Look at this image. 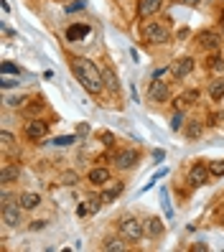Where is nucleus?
Returning <instances> with one entry per match:
<instances>
[{
	"mask_svg": "<svg viewBox=\"0 0 224 252\" xmlns=\"http://www.w3.org/2000/svg\"><path fill=\"white\" fill-rule=\"evenodd\" d=\"M71 66H74V74H77L79 84L84 87V90H87L89 94H99V92L104 90L102 69L92 62V59H82V56H77Z\"/></svg>",
	"mask_w": 224,
	"mask_h": 252,
	"instance_id": "obj_1",
	"label": "nucleus"
},
{
	"mask_svg": "<svg viewBox=\"0 0 224 252\" xmlns=\"http://www.w3.org/2000/svg\"><path fill=\"white\" fill-rule=\"evenodd\" d=\"M143 38L148 43H168L171 33H168V21L160 23V21H151L143 26Z\"/></svg>",
	"mask_w": 224,
	"mask_h": 252,
	"instance_id": "obj_2",
	"label": "nucleus"
},
{
	"mask_svg": "<svg viewBox=\"0 0 224 252\" xmlns=\"http://www.w3.org/2000/svg\"><path fill=\"white\" fill-rule=\"evenodd\" d=\"M120 234L125 237V240L135 242V240H140V237L145 234V224L140 219H135V217H125L120 221Z\"/></svg>",
	"mask_w": 224,
	"mask_h": 252,
	"instance_id": "obj_3",
	"label": "nucleus"
},
{
	"mask_svg": "<svg viewBox=\"0 0 224 252\" xmlns=\"http://www.w3.org/2000/svg\"><path fill=\"white\" fill-rule=\"evenodd\" d=\"M49 135V123L46 120H38V117H31V120L26 123V138L38 143L41 138Z\"/></svg>",
	"mask_w": 224,
	"mask_h": 252,
	"instance_id": "obj_4",
	"label": "nucleus"
},
{
	"mask_svg": "<svg viewBox=\"0 0 224 252\" xmlns=\"http://www.w3.org/2000/svg\"><path fill=\"white\" fill-rule=\"evenodd\" d=\"M138 160H140V153L135 151V148H128V151H120L115 156V166L120 171H130V168L138 166Z\"/></svg>",
	"mask_w": 224,
	"mask_h": 252,
	"instance_id": "obj_5",
	"label": "nucleus"
},
{
	"mask_svg": "<svg viewBox=\"0 0 224 252\" xmlns=\"http://www.w3.org/2000/svg\"><path fill=\"white\" fill-rule=\"evenodd\" d=\"M21 212H23V206H21V201H18V204H13V201H8V204H3V212H0V217H3V221H5L8 227H18L21 221H23Z\"/></svg>",
	"mask_w": 224,
	"mask_h": 252,
	"instance_id": "obj_6",
	"label": "nucleus"
},
{
	"mask_svg": "<svg viewBox=\"0 0 224 252\" xmlns=\"http://www.w3.org/2000/svg\"><path fill=\"white\" fill-rule=\"evenodd\" d=\"M209 176H212L209 166H204V163H193L191 171H189V184H191L193 189H199V186L209 184Z\"/></svg>",
	"mask_w": 224,
	"mask_h": 252,
	"instance_id": "obj_7",
	"label": "nucleus"
},
{
	"mask_svg": "<svg viewBox=\"0 0 224 252\" xmlns=\"http://www.w3.org/2000/svg\"><path fill=\"white\" fill-rule=\"evenodd\" d=\"M171 92H168V84L160 82V79H153L151 87H148V99L151 102H168Z\"/></svg>",
	"mask_w": 224,
	"mask_h": 252,
	"instance_id": "obj_8",
	"label": "nucleus"
},
{
	"mask_svg": "<svg viewBox=\"0 0 224 252\" xmlns=\"http://www.w3.org/2000/svg\"><path fill=\"white\" fill-rule=\"evenodd\" d=\"M171 71H173V77H176V79L189 77V74L193 71V59H191V56H181V59H176L173 66H171Z\"/></svg>",
	"mask_w": 224,
	"mask_h": 252,
	"instance_id": "obj_9",
	"label": "nucleus"
},
{
	"mask_svg": "<svg viewBox=\"0 0 224 252\" xmlns=\"http://www.w3.org/2000/svg\"><path fill=\"white\" fill-rule=\"evenodd\" d=\"M18 179H21V166H18V163H5V166L0 168V184H3V186L18 181Z\"/></svg>",
	"mask_w": 224,
	"mask_h": 252,
	"instance_id": "obj_10",
	"label": "nucleus"
},
{
	"mask_svg": "<svg viewBox=\"0 0 224 252\" xmlns=\"http://www.w3.org/2000/svg\"><path fill=\"white\" fill-rule=\"evenodd\" d=\"M143 224H145V234L153 237V240H158V237L166 234V224L160 221V217H151V219H145Z\"/></svg>",
	"mask_w": 224,
	"mask_h": 252,
	"instance_id": "obj_11",
	"label": "nucleus"
},
{
	"mask_svg": "<svg viewBox=\"0 0 224 252\" xmlns=\"http://www.w3.org/2000/svg\"><path fill=\"white\" fill-rule=\"evenodd\" d=\"M163 8V0H140L138 3V16L140 18H151Z\"/></svg>",
	"mask_w": 224,
	"mask_h": 252,
	"instance_id": "obj_12",
	"label": "nucleus"
},
{
	"mask_svg": "<svg viewBox=\"0 0 224 252\" xmlns=\"http://www.w3.org/2000/svg\"><path fill=\"white\" fill-rule=\"evenodd\" d=\"M219 43H222V38H219L217 31H201V33H199V46L206 49V51L219 49Z\"/></svg>",
	"mask_w": 224,
	"mask_h": 252,
	"instance_id": "obj_13",
	"label": "nucleus"
},
{
	"mask_svg": "<svg viewBox=\"0 0 224 252\" xmlns=\"http://www.w3.org/2000/svg\"><path fill=\"white\" fill-rule=\"evenodd\" d=\"M87 181L92 184V186H107V181H110V171L104 168V166H97V168L89 171Z\"/></svg>",
	"mask_w": 224,
	"mask_h": 252,
	"instance_id": "obj_14",
	"label": "nucleus"
},
{
	"mask_svg": "<svg viewBox=\"0 0 224 252\" xmlns=\"http://www.w3.org/2000/svg\"><path fill=\"white\" fill-rule=\"evenodd\" d=\"M102 79H104V87H107L112 94L120 92V82H117V74H115L110 66H104V69H102Z\"/></svg>",
	"mask_w": 224,
	"mask_h": 252,
	"instance_id": "obj_15",
	"label": "nucleus"
},
{
	"mask_svg": "<svg viewBox=\"0 0 224 252\" xmlns=\"http://www.w3.org/2000/svg\"><path fill=\"white\" fill-rule=\"evenodd\" d=\"M196 99H199V92L196 90H189V92H184V94H178L176 97V110H184L186 105H196Z\"/></svg>",
	"mask_w": 224,
	"mask_h": 252,
	"instance_id": "obj_16",
	"label": "nucleus"
},
{
	"mask_svg": "<svg viewBox=\"0 0 224 252\" xmlns=\"http://www.w3.org/2000/svg\"><path fill=\"white\" fill-rule=\"evenodd\" d=\"M38 204H41V196H38V194H33V191H26V194H21V206H23L26 212L36 209Z\"/></svg>",
	"mask_w": 224,
	"mask_h": 252,
	"instance_id": "obj_17",
	"label": "nucleus"
},
{
	"mask_svg": "<svg viewBox=\"0 0 224 252\" xmlns=\"http://www.w3.org/2000/svg\"><path fill=\"white\" fill-rule=\"evenodd\" d=\"M84 36H89V26L82 23V26H71L66 31V41H82Z\"/></svg>",
	"mask_w": 224,
	"mask_h": 252,
	"instance_id": "obj_18",
	"label": "nucleus"
},
{
	"mask_svg": "<svg viewBox=\"0 0 224 252\" xmlns=\"http://www.w3.org/2000/svg\"><path fill=\"white\" fill-rule=\"evenodd\" d=\"M201 132H204L201 120H189V123H186V138H189V140H199Z\"/></svg>",
	"mask_w": 224,
	"mask_h": 252,
	"instance_id": "obj_19",
	"label": "nucleus"
},
{
	"mask_svg": "<svg viewBox=\"0 0 224 252\" xmlns=\"http://www.w3.org/2000/svg\"><path fill=\"white\" fill-rule=\"evenodd\" d=\"M206 66H209V71L222 74V71H224V59H222L219 54H212V56H209V62H206Z\"/></svg>",
	"mask_w": 224,
	"mask_h": 252,
	"instance_id": "obj_20",
	"label": "nucleus"
},
{
	"mask_svg": "<svg viewBox=\"0 0 224 252\" xmlns=\"http://www.w3.org/2000/svg\"><path fill=\"white\" fill-rule=\"evenodd\" d=\"M209 94H212L214 102H219V99L224 97V79H214L212 87H209Z\"/></svg>",
	"mask_w": 224,
	"mask_h": 252,
	"instance_id": "obj_21",
	"label": "nucleus"
},
{
	"mask_svg": "<svg viewBox=\"0 0 224 252\" xmlns=\"http://www.w3.org/2000/svg\"><path fill=\"white\" fill-rule=\"evenodd\" d=\"M123 191H125V186H123V184H115L112 189H104V191H102V201H112V199L120 196Z\"/></svg>",
	"mask_w": 224,
	"mask_h": 252,
	"instance_id": "obj_22",
	"label": "nucleus"
},
{
	"mask_svg": "<svg viewBox=\"0 0 224 252\" xmlns=\"http://www.w3.org/2000/svg\"><path fill=\"white\" fill-rule=\"evenodd\" d=\"M186 125V117H184V110H176L173 120H171V130H181Z\"/></svg>",
	"mask_w": 224,
	"mask_h": 252,
	"instance_id": "obj_23",
	"label": "nucleus"
},
{
	"mask_svg": "<svg viewBox=\"0 0 224 252\" xmlns=\"http://www.w3.org/2000/svg\"><path fill=\"white\" fill-rule=\"evenodd\" d=\"M102 250H107V252H117V250H125V245L120 240H104Z\"/></svg>",
	"mask_w": 224,
	"mask_h": 252,
	"instance_id": "obj_24",
	"label": "nucleus"
},
{
	"mask_svg": "<svg viewBox=\"0 0 224 252\" xmlns=\"http://www.w3.org/2000/svg\"><path fill=\"white\" fill-rule=\"evenodd\" d=\"M28 99H31V97H8L5 105H10V107H26Z\"/></svg>",
	"mask_w": 224,
	"mask_h": 252,
	"instance_id": "obj_25",
	"label": "nucleus"
},
{
	"mask_svg": "<svg viewBox=\"0 0 224 252\" xmlns=\"http://www.w3.org/2000/svg\"><path fill=\"white\" fill-rule=\"evenodd\" d=\"M209 171H212V176H224V160H212Z\"/></svg>",
	"mask_w": 224,
	"mask_h": 252,
	"instance_id": "obj_26",
	"label": "nucleus"
},
{
	"mask_svg": "<svg viewBox=\"0 0 224 252\" xmlns=\"http://www.w3.org/2000/svg\"><path fill=\"white\" fill-rule=\"evenodd\" d=\"M0 71H3V74H16V77L21 74V69H18L16 64H10V62H3V64H0Z\"/></svg>",
	"mask_w": 224,
	"mask_h": 252,
	"instance_id": "obj_27",
	"label": "nucleus"
},
{
	"mask_svg": "<svg viewBox=\"0 0 224 252\" xmlns=\"http://www.w3.org/2000/svg\"><path fill=\"white\" fill-rule=\"evenodd\" d=\"M97 135L102 138V143H104V145H112V143H115V135H112V132H107V130H102V132H97Z\"/></svg>",
	"mask_w": 224,
	"mask_h": 252,
	"instance_id": "obj_28",
	"label": "nucleus"
},
{
	"mask_svg": "<svg viewBox=\"0 0 224 252\" xmlns=\"http://www.w3.org/2000/svg\"><path fill=\"white\" fill-rule=\"evenodd\" d=\"M13 140H16V138H13L8 130H3V132H0V143H3L5 148H8V145H13Z\"/></svg>",
	"mask_w": 224,
	"mask_h": 252,
	"instance_id": "obj_29",
	"label": "nucleus"
},
{
	"mask_svg": "<svg viewBox=\"0 0 224 252\" xmlns=\"http://www.w3.org/2000/svg\"><path fill=\"white\" fill-rule=\"evenodd\" d=\"M77 181H79L77 173H64V176H62V184H69V186H71V184H77Z\"/></svg>",
	"mask_w": 224,
	"mask_h": 252,
	"instance_id": "obj_30",
	"label": "nucleus"
},
{
	"mask_svg": "<svg viewBox=\"0 0 224 252\" xmlns=\"http://www.w3.org/2000/svg\"><path fill=\"white\" fill-rule=\"evenodd\" d=\"M74 140H77L74 135H64V138H56L54 143H56V145H69V143H74Z\"/></svg>",
	"mask_w": 224,
	"mask_h": 252,
	"instance_id": "obj_31",
	"label": "nucleus"
},
{
	"mask_svg": "<svg viewBox=\"0 0 224 252\" xmlns=\"http://www.w3.org/2000/svg\"><path fill=\"white\" fill-rule=\"evenodd\" d=\"M41 107H43V102H41V97H38V99H33L31 105H28V112H38Z\"/></svg>",
	"mask_w": 224,
	"mask_h": 252,
	"instance_id": "obj_32",
	"label": "nucleus"
},
{
	"mask_svg": "<svg viewBox=\"0 0 224 252\" xmlns=\"http://www.w3.org/2000/svg\"><path fill=\"white\" fill-rule=\"evenodd\" d=\"M0 84H3V90H10V87H16V84H18V79H8V77H5Z\"/></svg>",
	"mask_w": 224,
	"mask_h": 252,
	"instance_id": "obj_33",
	"label": "nucleus"
},
{
	"mask_svg": "<svg viewBox=\"0 0 224 252\" xmlns=\"http://www.w3.org/2000/svg\"><path fill=\"white\" fill-rule=\"evenodd\" d=\"M84 8V3H82V0H77V3H71V5H66V10L71 13V10H82Z\"/></svg>",
	"mask_w": 224,
	"mask_h": 252,
	"instance_id": "obj_34",
	"label": "nucleus"
},
{
	"mask_svg": "<svg viewBox=\"0 0 224 252\" xmlns=\"http://www.w3.org/2000/svg\"><path fill=\"white\" fill-rule=\"evenodd\" d=\"M163 74H166V66H160V69H156V71H153V79H160Z\"/></svg>",
	"mask_w": 224,
	"mask_h": 252,
	"instance_id": "obj_35",
	"label": "nucleus"
},
{
	"mask_svg": "<svg viewBox=\"0 0 224 252\" xmlns=\"http://www.w3.org/2000/svg\"><path fill=\"white\" fill-rule=\"evenodd\" d=\"M178 3H184V5H191V8H196V5H199V0H178Z\"/></svg>",
	"mask_w": 224,
	"mask_h": 252,
	"instance_id": "obj_36",
	"label": "nucleus"
},
{
	"mask_svg": "<svg viewBox=\"0 0 224 252\" xmlns=\"http://www.w3.org/2000/svg\"><path fill=\"white\" fill-rule=\"evenodd\" d=\"M43 227H46V221H33L31 224V229H43Z\"/></svg>",
	"mask_w": 224,
	"mask_h": 252,
	"instance_id": "obj_37",
	"label": "nucleus"
},
{
	"mask_svg": "<svg viewBox=\"0 0 224 252\" xmlns=\"http://www.w3.org/2000/svg\"><path fill=\"white\" fill-rule=\"evenodd\" d=\"M219 21H222V28H224V16H222V18H219Z\"/></svg>",
	"mask_w": 224,
	"mask_h": 252,
	"instance_id": "obj_38",
	"label": "nucleus"
},
{
	"mask_svg": "<svg viewBox=\"0 0 224 252\" xmlns=\"http://www.w3.org/2000/svg\"><path fill=\"white\" fill-rule=\"evenodd\" d=\"M222 120H224V115H222Z\"/></svg>",
	"mask_w": 224,
	"mask_h": 252,
	"instance_id": "obj_39",
	"label": "nucleus"
}]
</instances>
